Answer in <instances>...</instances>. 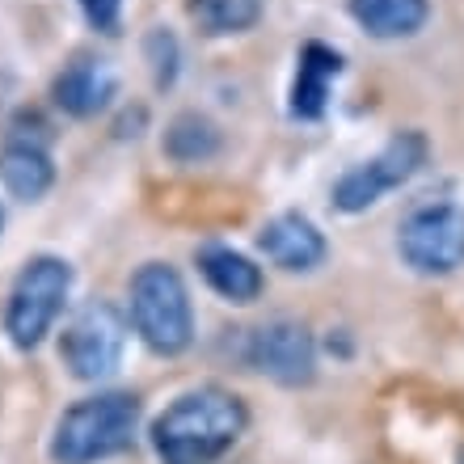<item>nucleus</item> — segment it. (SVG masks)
<instances>
[{
    "instance_id": "nucleus-2",
    "label": "nucleus",
    "mask_w": 464,
    "mask_h": 464,
    "mask_svg": "<svg viewBox=\"0 0 464 464\" xmlns=\"http://www.w3.org/2000/svg\"><path fill=\"white\" fill-rule=\"evenodd\" d=\"M140 427V401L131 392H102L76 401L55 427L51 460L55 464H98L127 452Z\"/></svg>"
},
{
    "instance_id": "nucleus-1",
    "label": "nucleus",
    "mask_w": 464,
    "mask_h": 464,
    "mask_svg": "<svg viewBox=\"0 0 464 464\" xmlns=\"http://www.w3.org/2000/svg\"><path fill=\"white\" fill-rule=\"evenodd\" d=\"M245 422L249 414L241 397L224 389H195L152 422V443L165 464H211L241 440Z\"/></svg>"
},
{
    "instance_id": "nucleus-14",
    "label": "nucleus",
    "mask_w": 464,
    "mask_h": 464,
    "mask_svg": "<svg viewBox=\"0 0 464 464\" xmlns=\"http://www.w3.org/2000/svg\"><path fill=\"white\" fill-rule=\"evenodd\" d=\"M0 178H5V186H9L17 198H43L51 178H55V169H51V157L38 144L17 140V144H9L5 157H0Z\"/></svg>"
},
{
    "instance_id": "nucleus-18",
    "label": "nucleus",
    "mask_w": 464,
    "mask_h": 464,
    "mask_svg": "<svg viewBox=\"0 0 464 464\" xmlns=\"http://www.w3.org/2000/svg\"><path fill=\"white\" fill-rule=\"evenodd\" d=\"M0 224H5V216H0Z\"/></svg>"
},
{
    "instance_id": "nucleus-3",
    "label": "nucleus",
    "mask_w": 464,
    "mask_h": 464,
    "mask_svg": "<svg viewBox=\"0 0 464 464\" xmlns=\"http://www.w3.org/2000/svg\"><path fill=\"white\" fill-rule=\"evenodd\" d=\"M131 321L135 334L157 354H182L195 338L190 295L182 275L165 262H148L131 279Z\"/></svg>"
},
{
    "instance_id": "nucleus-9",
    "label": "nucleus",
    "mask_w": 464,
    "mask_h": 464,
    "mask_svg": "<svg viewBox=\"0 0 464 464\" xmlns=\"http://www.w3.org/2000/svg\"><path fill=\"white\" fill-rule=\"evenodd\" d=\"M257 249H262L279 270L300 275V270L321 266V257H325V237H321L304 216L287 211V216H275L266 228L257 232Z\"/></svg>"
},
{
    "instance_id": "nucleus-10",
    "label": "nucleus",
    "mask_w": 464,
    "mask_h": 464,
    "mask_svg": "<svg viewBox=\"0 0 464 464\" xmlns=\"http://www.w3.org/2000/svg\"><path fill=\"white\" fill-rule=\"evenodd\" d=\"M111 98H114V72L102 60L81 55V60H72L55 76V102H60L68 114H76V119L98 114Z\"/></svg>"
},
{
    "instance_id": "nucleus-16",
    "label": "nucleus",
    "mask_w": 464,
    "mask_h": 464,
    "mask_svg": "<svg viewBox=\"0 0 464 464\" xmlns=\"http://www.w3.org/2000/svg\"><path fill=\"white\" fill-rule=\"evenodd\" d=\"M216 148H220V131L208 119H198V114H182L165 135V152L173 160H182V165L216 157Z\"/></svg>"
},
{
    "instance_id": "nucleus-12",
    "label": "nucleus",
    "mask_w": 464,
    "mask_h": 464,
    "mask_svg": "<svg viewBox=\"0 0 464 464\" xmlns=\"http://www.w3.org/2000/svg\"><path fill=\"white\" fill-rule=\"evenodd\" d=\"M198 270H203V279H208L224 300H232V304H249V300L262 295V270L245 254H237V249L208 245V249L198 254Z\"/></svg>"
},
{
    "instance_id": "nucleus-11",
    "label": "nucleus",
    "mask_w": 464,
    "mask_h": 464,
    "mask_svg": "<svg viewBox=\"0 0 464 464\" xmlns=\"http://www.w3.org/2000/svg\"><path fill=\"white\" fill-rule=\"evenodd\" d=\"M338 72H343L338 51L321 47V43H308V47L300 51V72H295V85H292V114L295 119H321L325 98H330V81Z\"/></svg>"
},
{
    "instance_id": "nucleus-4",
    "label": "nucleus",
    "mask_w": 464,
    "mask_h": 464,
    "mask_svg": "<svg viewBox=\"0 0 464 464\" xmlns=\"http://www.w3.org/2000/svg\"><path fill=\"white\" fill-rule=\"evenodd\" d=\"M68 287H72V270L60 257H34L17 275L9 292V308H5V334L13 338V346L30 351L47 338L63 300H68Z\"/></svg>"
},
{
    "instance_id": "nucleus-8",
    "label": "nucleus",
    "mask_w": 464,
    "mask_h": 464,
    "mask_svg": "<svg viewBox=\"0 0 464 464\" xmlns=\"http://www.w3.org/2000/svg\"><path fill=\"white\" fill-rule=\"evenodd\" d=\"M249 363L257 372H266L270 380H279L287 389L295 384H308L313 372H317V346H313V334L295 321H270L254 334L249 343Z\"/></svg>"
},
{
    "instance_id": "nucleus-6",
    "label": "nucleus",
    "mask_w": 464,
    "mask_h": 464,
    "mask_svg": "<svg viewBox=\"0 0 464 464\" xmlns=\"http://www.w3.org/2000/svg\"><path fill=\"white\" fill-rule=\"evenodd\" d=\"M401 257L418 275H452L464 266V208L440 203L422 208L401 224Z\"/></svg>"
},
{
    "instance_id": "nucleus-13",
    "label": "nucleus",
    "mask_w": 464,
    "mask_h": 464,
    "mask_svg": "<svg viewBox=\"0 0 464 464\" xmlns=\"http://www.w3.org/2000/svg\"><path fill=\"white\" fill-rule=\"evenodd\" d=\"M351 13L372 38H405L427 22V0H351Z\"/></svg>"
},
{
    "instance_id": "nucleus-5",
    "label": "nucleus",
    "mask_w": 464,
    "mask_h": 464,
    "mask_svg": "<svg viewBox=\"0 0 464 464\" xmlns=\"http://www.w3.org/2000/svg\"><path fill=\"white\" fill-rule=\"evenodd\" d=\"M127 346V321L119 308L106 300H93L72 317V325L60 338V359L76 380H102L111 376Z\"/></svg>"
},
{
    "instance_id": "nucleus-17",
    "label": "nucleus",
    "mask_w": 464,
    "mask_h": 464,
    "mask_svg": "<svg viewBox=\"0 0 464 464\" xmlns=\"http://www.w3.org/2000/svg\"><path fill=\"white\" fill-rule=\"evenodd\" d=\"M81 9H85L89 25H93V30H102V34H114V30H119L122 0H81Z\"/></svg>"
},
{
    "instance_id": "nucleus-7",
    "label": "nucleus",
    "mask_w": 464,
    "mask_h": 464,
    "mask_svg": "<svg viewBox=\"0 0 464 464\" xmlns=\"http://www.w3.org/2000/svg\"><path fill=\"white\" fill-rule=\"evenodd\" d=\"M422 160H427V140H422L418 131L397 135L376 160H367V165H359V169L346 173L343 182H338V190H334V203H338L343 211L372 208V203H380L389 190H397L401 182H410Z\"/></svg>"
},
{
    "instance_id": "nucleus-15",
    "label": "nucleus",
    "mask_w": 464,
    "mask_h": 464,
    "mask_svg": "<svg viewBox=\"0 0 464 464\" xmlns=\"http://www.w3.org/2000/svg\"><path fill=\"white\" fill-rule=\"evenodd\" d=\"M203 34H241L262 17V0H190L186 5Z\"/></svg>"
}]
</instances>
